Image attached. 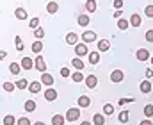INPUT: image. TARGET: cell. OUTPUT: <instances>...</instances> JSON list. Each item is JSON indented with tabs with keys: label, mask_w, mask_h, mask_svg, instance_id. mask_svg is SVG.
<instances>
[{
	"label": "cell",
	"mask_w": 153,
	"mask_h": 125,
	"mask_svg": "<svg viewBox=\"0 0 153 125\" xmlns=\"http://www.w3.org/2000/svg\"><path fill=\"white\" fill-rule=\"evenodd\" d=\"M84 82H85V86H87L89 89H93V88H96V86H98V77L91 73V75H87V77L84 79Z\"/></svg>",
	"instance_id": "8992f818"
},
{
	"label": "cell",
	"mask_w": 153,
	"mask_h": 125,
	"mask_svg": "<svg viewBox=\"0 0 153 125\" xmlns=\"http://www.w3.org/2000/svg\"><path fill=\"white\" fill-rule=\"evenodd\" d=\"M144 38H146V41H150V43H153V29H150L146 34H144Z\"/></svg>",
	"instance_id": "b9f144b4"
},
{
	"label": "cell",
	"mask_w": 153,
	"mask_h": 125,
	"mask_svg": "<svg viewBox=\"0 0 153 125\" xmlns=\"http://www.w3.org/2000/svg\"><path fill=\"white\" fill-rule=\"evenodd\" d=\"M14 16H16L18 20H25V18H27V11H25L23 7H16V9H14Z\"/></svg>",
	"instance_id": "d6986e66"
},
{
	"label": "cell",
	"mask_w": 153,
	"mask_h": 125,
	"mask_svg": "<svg viewBox=\"0 0 153 125\" xmlns=\"http://www.w3.org/2000/svg\"><path fill=\"white\" fill-rule=\"evenodd\" d=\"M144 14H146L148 18H153V5H146V7H144Z\"/></svg>",
	"instance_id": "60d3db41"
},
{
	"label": "cell",
	"mask_w": 153,
	"mask_h": 125,
	"mask_svg": "<svg viewBox=\"0 0 153 125\" xmlns=\"http://www.w3.org/2000/svg\"><path fill=\"white\" fill-rule=\"evenodd\" d=\"M128 118H130V113H128V111H121L117 120H119L121 124H126V122H128Z\"/></svg>",
	"instance_id": "1f68e13d"
},
{
	"label": "cell",
	"mask_w": 153,
	"mask_h": 125,
	"mask_svg": "<svg viewBox=\"0 0 153 125\" xmlns=\"http://www.w3.org/2000/svg\"><path fill=\"white\" fill-rule=\"evenodd\" d=\"M34 66H36V70H39L41 73L46 72V63H45V59H43L41 55H38V57L34 59Z\"/></svg>",
	"instance_id": "52a82bcc"
},
{
	"label": "cell",
	"mask_w": 153,
	"mask_h": 125,
	"mask_svg": "<svg viewBox=\"0 0 153 125\" xmlns=\"http://www.w3.org/2000/svg\"><path fill=\"white\" fill-rule=\"evenodd\" d=\"M114 7L116 9H121L123 7V0H114Z\"/></svg>",
	"instance_id": "ee69618b"
},
{
	"label": "cell",
	"mask_w": 153,
	"mask_h": 125,
	"mask_svg": "<svg viewBox=\"0 0 153 125\" xmlns=\"http://www.w3.org/2000/svg\"><path fill=\"white\" fill-rule=\"evenodd\" d=\"M130 25L132 27H141V23H143V20H141V14H137V13H134L132 16H130Z\"/></svg>",
	"instance_id": "7c38bea8"
},
{
	"label": "cell",
	"mask_w": 153,
	"mask_h": 125,
	"mask_svg": "<svg viewBox=\"0 0 153 125\" xmlns=\"http://www.w3.org/2000/svg\"><path fill=\"white\" fill-rule=\"evenodd\" d=\"M41 84H45L46 88H52V86H53V77H52L50 73L43 72V75H41Z\"/></svg>",
	"instance_id": "9c48e42d"
},
{
	"label": "cell",
	"mask_w": 153,
	"mask_h": 125,
	"mask_svg": "<svg viewBox=\"0 0 153 125\" xmlns=\"http://www.w3.org/2000/svg\"><path fill=\"white\" fill-rule=\"evenodd\" d=\"M139 89L143 91V93H150L153 89V86H152V82H150V79H146V81H143V82L139 84Z\"/></svg>",
	"instance_id": "5bb4252c"
},
{
	"label": "cell",
	"mask_w": 153,
	"mask_h": 125,
	"mask_svg": "<svg viewBox=\"0 0 153 125\" xmlns=\"http://www.w3.org/2000/svg\"><path fill=\"white\" fill-rule=\"evenodd\" d=\"M150 63H152V66H153V55H152V57H150Z\"/></svg>",
	"instance_id": "816d5d0a"
},
{
	"label": "cell",
	"mask_w": 153,
	"mask_h": 125,
	"mask_svg": "<svg viewBox=\"0 0 153 125\" xmlns=\"http://www.w3.org/2000/svg\"><path fill=\"white\" fill-rule=\"evenodd\" d=\"M14 86H16L18 89H27V88H29V81H27V79H23V77H20V79L14 82Z\"/></svg>",
	"instance_id": "7402d4cb"
},
{
	"label": "cell",
	"mask_w": 153,
	"mask_h": 125,
	"mask_svg": "<svg viewBox=\"0 0 153 125\" xmlns=\"http://www.w3.org/2000/svg\"><path fill=\"white\" fill-rule=\"evenodd\" d=\"M34 36H36L38 40H43V38H45V31H43L41 27H38V29H34Z\"/></svg>",
	"instance_id": "f35d334b"
},
{
	"label": "cell",
	"mask_w": 153,
	"mask_h": 125,
	"mask_svg": "<svg viewBox=\"0 0 153 125\" xmlns=\"http://www.w3.org/2000/svg\"><path fill=\"white\" fill-rule=\"evenodd\" d=\"M121 16H123V11H121V9H117V11L114 13V18H116V20H119Z\"/></svg>",
	"instance_id": "f6af8a7d"
},
{
	"label": "cell",
	"mask_w": 153,
	"mask_h": 125,
	"mask_svg": "<svg viewBox=\"0 0 153 125\" xmlns=\"http://www.w3.org/2000/svg\"><path fill=\"white\" fill-rule=\"evenodd\" d=\"M78 118H80V109H78V107H71V109H68V113H66V120H68L70 124H75Z\"/></svg>",
	"instance_id": "6da1fadb"
},
{
	"label": "cell",
	"mask_w": 153,
	"mask_h": 125,
	"mask_svg": "<svg viewBox=\"0 0 153 125\" xmlns=\"http://www.w3.org/2000/svg\"><path fill=\"white\" fill-rule=\"evenodd\" d=\"M61 75H62V77H70V70L62 66V68H61Z\"/></svg>",
	"instance_id": "7bdbcfd3"
},
{
	"label": "cell",
	"mask_w": 153,
	"mask_h": 125,
	"mask_svg": "<svg viewBox=\"0 0 153 125\" xmlns=\"http://www.w3.org/2000/svg\"><path fill=\"white\" fill-rule=\"evenodd\" d=\"M16 125H32V122H30L27 116H22L20 120H16Z\"/></svg>",
	"instance_id": "8d00e7d4"
},
{
	"label": "cell",
	"mask_w": 153,
	"mask_h": 125,
	"mask_svg": "<svg viewBox=\"0 0 153 125\" xmlns=\"http://www.w3.org/2000/svg\"><path fill=\"white\" fill-rule=\"evenodd\" d=\"M34 125H45V124H43V122H36Z\"/></svg>",
	"instance_id": "f907efd6"
},
{
	"label": "cell",
	"mask_w": 153,
	"mask_h": 125,
	"mask_svg": "<svg viewBox=\"0 0 153 125\" xmlns=\"http://www.w3.org/2000/svg\"><path fill=\"white\" fill-rule=\"evenodd\" d=\"M57 97H59L57 89H53V88H46V91H45V100H46V102H53V100H57Z\"/></svg>",
	"instance_id": "7a4b0ae2"
},
{
	"label": "cell",
	"mask_w": 153,
	"mask_h": 125,
	"mask_svg": "<svg viewBox=\"0 0 153 125\" xmlns=\"http://www.w3.org/2000/svg\"><path fill=\"white\" fill-rule=\"evenodd\" d=\"M84 79H85V77H84V75H82V73H80V72H78V70H76L75 73H73V75H71V81H73V82H82V81H84Z\"/></svg>",
	"instance_id": "d6a6232c"
},
{
	"label": "cell",
	"mask_w": 153,
	"mask_h": 125,
	"mask_svg": "<svg viewBox=\"0 0 153 125\" xmlns=\"http://www.w3.org/2000/svg\"><path fill=\"white\" fill-rule=\"evenodd\" d=\"M59 11V4L57 2H48V5H46V13L48 14H55Z\"/></svg>",
	"instance_id": "2e32d148"
},
{
	"label": "cell",
	"mask_w": 153,
	"mask_h": 125,
	"mask_svg": "<svg viewBox=\"0 0 153 125\" xmlns=\"http://www.w3.org/2000/svg\"><path fill=\"white\" fill-rule=\"evenodd\" d=\"M134 102H135L134 98H119L117 106H126V104H134Z\"/></svg>",
	"instance_id": "ab89813d"
},
{
	"label": "cell",
	"mask_w": 153,
	"mask_h": 125,
	"mask_svg": "<svg viewBox=\"0 0 153 125\" xmlns=\"http://www.w3.org/2000/svg\"><path fill=\"white\" fill-rule=\"evenodd\" d=\"M89 22H91V20H89V16H87V14H80V16H78V25L87 27V25H89Z\"/></svg>",
	"instance_id": "83f0119b"
},
{
	"label": "cell",
	"mask_w": 153,
	"mask_h": 125,
	"mask_svg": "<svg viewBox=\"0 0 153 125\" xmlns=\"http://www.w3.org/2000/svg\"><path fill=\"white\" fill-rule=\"evenodd\" d=\"M146 77H148V79L153 77V68H148V70H146Z\"/></svg>",
	"instance_id": "bcb514c9"
},
{
	"label": "cell",
	"mask_w": 153,
	"mask_h": 125,
	"mask_svg": "<svg viewBox=\"0 0 153 125\" xmlns=\"http://www.w3.org/2000/svg\"><path fill=\"white\" fill-rule=\"evenodd\" d=\"M93 125H105V116L100 115V113H96L93 116Z\"/></svg>",
	"instance_id": "44dd1931"
},
{
	"label": "cell",
	"mask_w": 153,
	"mask_h": 125,
	"mask_svg": "<svg viewBox=\"0 0 153 125\" xmlns=\"http://www.w3.org/2000/svg\"><path fill=\"white\" fill-rule=\"evenodd\" d=\"M2 88H4V91H7V93H13L16 86H14V82H4V84H2Z\"/></svg>",
	"instance_id": "836d02e7"
},
{
	"label": "cell",
	"mask_w": 153,
	"mask_h": 125,
	"mask_svg": "<svg viewBox=\"0 0 153 125\" xmlns=\"http://www.w3.org/2000/svg\"><path fill=\"white\" fill-rule=\"evenodd\" d=\"M27 89H29V93H34V95L39 93V91H41V81H32V82H29V88H27Z\"/></svg>",
	"instance_id": "8fae6325"
},
{
	"label": "cell",
	"mask_w": 153,
	"mask_h": 125,
	"mask_svg": "<svg viewBox=\"0 0 153 125\" xmlns=\"http://www.w3.org/2000/svg\"><path fill=\"white\" fill-rule=\"evenodd\" d=\"M103 115L105 116H112L114 115V106L112 104H105L103 106Z\"/></svg>",
	"instance_id": "f1b7e54d"
},
{
	"label": "cell",
	"mask_w": 153,
	"mask_h": 125,
	"mask_svg": "<svg viewBox=\"0 0 153 125\" xmlns=\"http://www.w3.org/2000/svg\"><path fill=\"white\" fill-rule=\"evenodd\" d=\"M143 111H144V116H146V118H152V116H153V106H152V104L144 106V109H143Z\"/></svg>",
	"instance_id": "e575fe53"
},
{
	"label": "cell",
	"mask_w": 153,
	"mask_h": 125,
	"mask_svg": "<svg viewBox=\"0 0 153 125\" xmlns=\"http://www.w3.org/2000/svg\"><path fill=\"white\" fill-rule=\"evenodd\" d=\"M128 27H130V22H128V20H123V18L117 20V29H119V31H126Z\"/></svg>",
	"instance_id": "cb8c5ba5"
},
{
	"label": "cell",
	"mask_w": 153,
	"mask_h": 125,
	"mask_svg": "<svg viewBox=\"0 0 153 125\" xmlns=\"http://www.w3.org/2000/svg\"><path fill=\"white\" fill-rule=\"evenodd\" d=\"M139 125H153V122L150 120V118H148V120H143V122H141Z\"/></svg>",
	"instance_id": "7dc6e473"
},
{
	"label": "cell",
	"mask_w": 153,
	"mask_h": 125,
	"mask_svg": "<svg viewBox=\"0 0 153 125\" xmlns=\"http://www.w3.org/2000/svg\"><path fill=\"white\" fill-rule=\"evenodd\" d=\"M82 41L85 43V45L96 41V32H94V31H85V32H82Z\"/></svg>",
	"instance_id": "3957f363"
},
{
	"label": "cell",
	"mask_w": 153,
	"mask_h": 125,
	"mask_svg": "<svg viewBox=\"0 0 153 125\" xmlns=\"http://www.w3.org/2000/svg\"><path fill=\"white\" fill-rule=\"evenodd\" d=\"M30 48H32V52H34V54H41V50H43V43H41V40L34 41Z\"/></svg>",
	"instance_id": "4316f807"
},
{
	"label": "cell",
	"mask_w": 153,
	"mask_h": 125,
	"mask_svg": "<svg viewBox=\"0 0 153 125\" xmlns=\"http://www.w3.org/2000/svg\"><path fill=\"white\" fill-rule=\"evenodd\" d=\"M135 57H137L139 61H148L152 55H150V50H148V48H137V52H135Z\"/></svg>",
	"instance_id": "5b68a950"
},
{
	"label": "cell",
	"mask_w": 153,
	"mask_h": 125,
	"mask_svg": "<svg viewBox=\"0 0 153 125\" xmlns=\"http://www.w3.org/2000/svg\"><path fill=\"white\" fill-rule=\"evenodd\" d=\"M4 125H16V118L13 115H5L4 116Z\"/></svg>",
	"instance_id": "4dcf8cb0"
},
{
	"label": "cell",
	"mask_w": 153,
	"mask_h": 125,
	"mask_svg": "<svg viewBox=\"0 0 153 125\" xmlns=\"http://www.w3.org/2000/svg\"><path fill=\"white\" fill-rule=\"evenodd\" d=\"M87 57H89V63L91 64H98L100 63V52H89Z\"/></svg>",
	"instance_id": "e0dca14e"
},
{
	"label": "cell",
	"mask_w": 153,
	"mask_h": 125,
	"mask_svg": "<svg viewBox=\"0 0 153 125\" xmlns=\"http://www.w3.org/2000/svg\"><path fill=\"white\" fill-rule=\"evenodd\" d=\"M75 54H76V57L87 55V54H89V50H87V45H85V43H76V45H75Z\"/></svg>",
	"instance_id": "277c9868"
},
{
	"label": "cell",
	"mask_w": 153,
	"mask_h": 125,
	"mask_svg": "<svg viewBox=\"0 0 153 125\" xmlns=\"http://www.w3.org/2000/svg\"><path fill=\"white\" fill-rule=\"evenodd\" d=\"M85 9H87L89 13H94V11L98 9V5H96V0H87V2H85Z\"/></svg>",
	"instance_id": "484cf974"
},
{
	"label": "cell",
	"mask_w": 153,
	"mask_h": 125,
	"mask_svg": "<svg viewBox=\"0 0 153 125\" xmlns=\"http://www.w3.org/2000/svg\"><path fill=\"white\" fill-rule=\"evenodd\" d=\"M20 66H22L23 70H32V68H34V61H32L30 57H23V59L20 61Z\"/></svg>",
	"instance_id": "30bf717a"
},
{
	"label": "cell",
	"mask_w": 153,
	"mask_h": 125,
	"mask_svg": "<svg viewBox=\"0 0 153 125\" xmlns=\"http://www.w3.org/2000/svg\"><path fill=\"white\" fill-rule=\"evenodd\" d=\"M70 125H75V124H70Z\"/></svg>",
	"instance_id": "f5cc1de1"
},
{
	"label": "cell",
	"mask_w": 153,
	"mask_h": 125,
	"mask_svg": "<svg viewBox=\"0 0 153 125\" xmlns=\"http://www.w3.org/2000/svg\"><path fill=\"white\" fill-rule=\"evenodd\" d=\"M66 122V116H62V115H53L52 116V125H64Z\"/></svg>",
	"instance_id": "ac0fdd59"
},
{
	"label": "cell",
	"mask_w": 153,
	"mask_h": 125,
	"mask_svg": "<svg viewBox=\"0 0 153 125\" xmlns=\"http://www.w3.org/2000/svg\"><path fill=\"white\" fill-rule=\"evenodd\" d=\"M71 64H73V68L78 70V72H80V70H84V63H82V59H80V57H75V59L71 61Z\"/></svg>",
	"instance_id": "f546056e"
},
{
	"label": "cell",
	"mask_w": 153,
	"mask_h": 125,
	"mask_svg": "<svg viewBox=\"0 0 153 125\" xmlns=\"http://www.w3.org/2000/svg\"><path fill=\"white\" fill-rule=\"evenodd\" d=\"M36 106H38V104H36L34 100H27L23 107H25V111H27V113H32V111H36Z\"/></svg>",
	"instance_id": "d4e9b609"
},
{
	"label": "cell",
	"mask_w": 153,
	"mask_h": 125,
	"mask_svg": "<svg viewBox=\"0 0 153 125\" xmlns=\"http://www.w3.org/2000/svg\"><path fill=\"white\" fill-rule=\"evenodd\" d=\"M14 45H16V50H18V52H22V50H23V41H22V38H20V36H16V38H14Z\"/></svg>",
	"instance_id": "d590c367"
},
{
	"label": "cell",
	"mask_w": 153,
	"mask_h": 125,
	"mask_svg": "<svg viewBox=\"0 0 153 125\" xmlns=\"http://www.w3.org/2000/svg\"><path fill=\"white\" fill-rule=\"evenodd\" d=\"M76 106H78V107H89V106H91V98H89L87 95H80L78 100H76Z\"/></svg>",
	"instance_id": "ba28073f"
},
{
	"label": "cell",
	"mask_w": 153,
	"mask_h": 125,
	"mask_svg": "<svg viewBox=\"0 0 153 125\" xmlns=\"http://www.w3.org/2000/svg\"><path fill=\"white\" fill-rule=\"evenodd\" d=\"M29 27H30L32 31H34V29H38V27H39V18H38V16H36V18H32V20L29 22Z\"/></svg>",
	"instance_id": "74e56055"
},
{
	"label": "cell",
	"mask_w": 153,
	"mask_h": 125,
	"mask_svg": "<svg viewBox=\"0 0 153 125\" xmlns=\"http://www.w3.org/2000/svg\"><path fill=\"white\" fill-rule=\"evenodd\" d=\"M123 79H125V75H123L121 70H114V72L111 73V81H112V82H123Z\"/></svg>",
	"instance_id": "4fadbf2b"
},
{
	"label": "cell",
	"mask_w": 153,
	"mask_h": 125,
	"mask_svg": "<svg viewBox=\"0 0 153 125\" xmlns=\"http://www.w3.org/2000/svg\"><path fill=\"white\" fill-rule=\"evenodd\" d=\"M5 57H7V52H5V50H0V61L5 59Z\"/></svg>",
	"instance_id": "c3c4849f"
},
{
	"label": "cell",
	"mask_w": 153,
	"mask_h": 125,
	"mask_svg": "<svg viewBox=\"0 0 153 125\" xmlns=\"http://www.w3.org/2000/svg\"><path fill=\"white\" fill-rule=\"evenodd\" d=\"M66 43L75 46L76 43H78V34H75V32H68V34H66Z\"/></svg>",
	"instance_id": "9a60e30c"
},
{
	"label": "cell",
	"mask_w": 153,
	"mask_h": 125,
	"mask_svg": "<svg viewBox=\"0 0 153 125\" xmlns=\"http://www.w3.org/2000/svg\"><path fill=\"white\" fill-rule=\"evenodd\" d=\"M109 48H111V43L107 41V40H100L98 41V50L100 52H109Z\"/></svg>",
	"instance_id": "ffe728a7"
},
{
	"label": "cell",
	"mask_w": 153,
	"mask_h": 125,
	"mask_svg": "<svg viewBox=\"0 0 153 125\" xmlns=\"http://www.w3.org/2000/svg\"><path fill=\"white\" fill-rule=\"evenodd\" d=\"M20 70H22L20 63H11V66H9V72H11V75H20Z\"/></svg>",
	"instance_id": "603a6c76"
},
{
	"label": "cell",
	"mask_w": 153,
	"mask_h": 125,
	"mask_svg": "<svg viewBox=\"0 0 153 125\" xmlns=\"http://www.w3.org/2000/svg\"><path fill=\"white\" fill-rule=\"evenodd\" d=\"M80 125H91V122H82Z\"/></svg>",
	"instance_id": "681fc988"
}]
</instances>
